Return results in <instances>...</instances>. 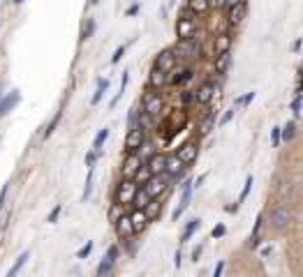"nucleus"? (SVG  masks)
<instances>
[{"mask_svg": "<svg viewBox=\"0 0 303 277\" xmlns=\"http://www.w3.org/2000/svg\"><path fill=\"white\" fill-rule=\"evenodd\" d=\"M197 155H199V146H197L194 141L183 143V146L176 150V157L181 159V162L185 164V167H187V164H192L194 159H197Z\"/></svg>", "mask_w": 303, "mask_h": 277, "instance_id": "1a4fd4ad", "label": "nucleus"}, {"mask_svg": "<svg viewBox=\"0 0 303 277\" xmlns=\"http://www.w3.org/2000/svg\"><path fill=\"white\" fill-rule=\"evenodd\" d=\"M215 92H218V88H215V83H211V81H204L201 86L194 90V102H199V104H209L211 99L215 97Z\"/></svg>", "mask_w": 303, "mask_h": 277, "instance_id": "9b49d317", "label": "nucleus"}, {"mask_svg": "<svg viewBox=\"0 0 303 277\" xmlns=\"http://www.w3.org/2000/svg\"><path fill=\"white\" fill-rule=\"evenodd\" d=\"M194 33H197V21L192 19L190 12H183L181 19L176 21V35L178 39H194Z\"/></svg>", "mask_w": 303, "mask_h": 277, "instance_id": "20e7f679", "label": "nucleus"}, {"mask_svg": "<svg viewBox=\"0 0 303 277\" xmlns=\"http://www.w3.org/2000/svg\"><path fill=\"white\" fill-rule=\"evenodd\" d=\"M209 7V0H187V12L190 14H206Z\"/></svg>", "mask_w": 303, "mask_h": 277, "instance_id": "4be33fe9", "label": "nucleus"}, {"mask_svg": "<svg viewBox=\"0 0 303 277\" xmlns=\"http://www.w3.org/2000/svg\"><path fill=\"white\" fill-rule=\"evenodd\" d=\"M153 67H155V70H160V72H165V74L174 72V67H176V53H174V49L160 51V53L155 56Z\"/></svg>", "mask_w": 303, "mask_h": 277, "instance_id": "423d86ee", "label": "nucleus"}, {"mask_svg": "<svg viewBox=\"0 0 303 277\" xmlns=\"http://www.w3.org/2000/svg\"><path fill=\"white\" fill-rule=\"evenodd\" d=\"M116 256H118V247H116V245H111L109 250H107V259H109V261H116Z\"/></svg>", "mask_w": 303, "mask_h": 277, "instance_id": "c03bdc74", "label": "nucleus"}, {"mask_svg": "<svg viewBox=\"0 0 303 277\" xmlns=\"http://www.w3.org/2000/svg\"><path fill=\"white\" fill-rule=\"evenodd\" d=\"M209 7H215V10H218V7H225V0H209Z\"/></svg>", "mask_w": 303, "mask_h": 277, "instance_id": "de8ad7c7", "label": "nucleus"}, {"mask_svg": "<svg viewBox=\"0 0 303 277\" xmlns=\"http://www.w3.org/2000/svg\"><path fill=\"white\" fill-rule=\"evenodd\" d=\"M107 88H109V81H107V79H99V83H97V90H95V95H93V97H90V104H93V106L99 102V99H102V95H105V90H107Z\"/></svg>", "mask_w": 303, "mask_h": 277, "instance_id": "c85d7f7f", "label": "nucleus"}, {"mask_svg": "<svg viewBox=\"0 0 303 277\" xmlns=\"http://www.w3.org/2000/svg\"><path fill=\"white\" fill-rule=\"evenodd\" d=\"M134 185H137V187H139V185H141V187H143V185H146V183H148V180H150V171H148V167H146V164H141V167H139V171H137V174H134Z\"/></svg>", "mask_w": 303, "mask_h": 277, "instance_id": "393cba45", "label": "nucleus"}, {"mask_svg": "<svg viewBox=\"0 0 303 277\" xmlns=\"http://www.w3.org/2000/svg\"><path fill=\"white\" fill-rule=\"evenodd\" d=\"M301 81H303V76H301ZM301 88H303V86H301Z\"/></svg>", "mask_w": 303, "mask_h": 277, "instance_id": "052dcab7", "label": "nucleus"}, {"mask_svg": "<svg viewBox=\"0 0 303 277\" xmlns=\"http://www.w3.org/2000/svg\"><path fill=\"white\" fill-rule=\"evenodd\" d=\"M234 114H236V106H232V109H229L225 116H222V118H220V125H227V123L234 118Z\"/></svg>", "mask_w": 303, "mask_h": 277, "instance_id": "ea45409f", "label": "nucleus"}, {"mask_svg": "<svg viewBox=\"0 0 303 277\" xmlns=\"http://www.w3.org/2000/svg\"><path fill=\"white\" fill-rule=\"evenodd\" d=\"M5 194H7V187H3V192H0V208H3V203H5Z\"/></svg>", "mask_w": 303, "mask_h": 277, "instance_id": "5fc2aeb1", "label": "nucleus"}, {"mask_svg": "<svg viewBox=\"0 0 303 277\" xmlns=\"http://www.w3.org/2000/svg\"><path fill=\"white\" fill-rule=\"evenodd\" d=\"M137 12H139V5H132V7H127V12H125V14H127V17H134Z\"/></svg>", "mask_w": 303, "mask_h": 277, "instance_id": "3c124183", "label": "nucleus"}, {"mask_svg": "<svg viewBox=\"0 0 303 277\" xmlns=\"http://www.w3.org/2000/svg\"><path fill=\"white\" fill-rule=\"evenodd\" d=\"M229 63H232V56L229 53L215 56V70H218V74H225L227 67H229Z\"/></svg>", "mask_w": 303, "mask_h": 277, "instance_id": "a878e982", "label": "nucleus"}, {"mask_svg": "<svg viewBox=\"0 0 303 277\" xmlns=\"http://www.w3.org/2000/svg\"><path fill=\"white\" fill-rule=\"evenodd\" d=\"M250 187H252V176L245 178V185H243V192H241V201H245V196L250 194Z\"/></svg>", "mask_w": 303, "mask_h": 277, "instance_id": "4c0bfd02", "label": "nucleus"}, {"mask_svg": "<svg viewBox=\"0 0 303 277\" xmlns=\"http://www.w3.org/2000/svg\"><path fill=\"white\" fill-rule=\"evenodd\" d=\"M192 180H187L185 185H183V196H181V203H178V208L174 210V219H178L183 215V210H185L187 206H190V199H192Z\"/></svg>", "mask_w": 303, "mask_h": 277, "instance_id": "dca6fc26", "label": "nucleus"}, {"mask_svg": "<svg viewBox=\"0 0 303 277\" xmlns=\"http://www.w3.org/2000/svg\"><path fill=\"white\" fill-rule=\"evenodd\" d=\"M213 123H215V114H209L204 120H201V125H199V132H201V134H209V132L213 130Z\"/></svg>", "mask_w": 303, "mask_h": 277, "instance_id": "7c9ffc66", "label": "nucleus"}, {"mask_svg": "<svg viewBox=\"0 0 303 277\" xmlns=\"http://www.w3.org/2000/svg\"><path fill=\"white\" fill-rule=\"evenodd\" d=\"M269 219H271V227L276 229V231H285L289 224H292L294 219V212L289 210L287 206H282V203H278L273 210L269 212Z\"/></svg>", "mask_w": 303, "mask_h": 277, "instance_id": "f257e3e1", "label": "nucleus"}, {"mask_svg": "<svg viewBox=\"0 0 303 277\" xmlns=\"http://www.w3.org/2000/svg\"><path fill=\"white\" fill-rule=\"evenodd\" d=\"M292 109L298 114V109H301V97H296V99H294V102H292Z\"/></svg>", "mask_w": 303, "mask_h": 277, "instance_id": "864d4df0", "label": "nucleus"}, {"mask_svg": "<svg viewBox=\"0 0 303 277\" xmlns=\"http://www.w3.org/2000/svg\"><path fill=\"white\" fill-rule=\"evenodd\" d=\"M123 53H125V44H123V46H118V49H116V53L111 56V63H114V65H116L118 60L123 58Z\"/></svg>", "mask_w": 303, "mask_h": 277, "instance_id": "79ce46f5", "label": "nucleus"}, {"mask_svg": "<svg viewBox=\"0 0 303 277\" xmlns=\"http://www.w3.org/2000/svg\"><path fill=\"white\" fill-rule=\"evenodd\" d=\"M197 229H199V219H190V222H187V227L183 229V234H181V243H187V240H190V236H192Z\"/></svg>", "mask_w": 303, "mask_h": 277, "instance_id": "bb28decb", "label": "nucleus"}, {"mask_svg": "<svg viewBox=\"0 0 303 277\" xmlns=\"http://www.w3.org/2000/svg\"><path fill=\"white\" fill-rule=\"evenodd\" d=\"M167 76L169 74H165V72H160V70H150V76H148V83H150V88H162V86H167Z\"/></svg>", "mask_w": 303, "mask_h": 277, "instance_id": "412c9836", "label": "nucleus"}, {"mask_svg": "<svg viewBox=\"0 0 303 277\" xmlns=\"http://www.w3.org/2000/svg\"><path fill=\"white\" fill-rule=\"evenodd\" d=\"M116 234L121 240H127L134 236V229H132V222H130V215H121L116 217Z\"/></svg>", "mask_w": 303, "mask_h": 277, "instance_id": "f8f14e48", "label": "nucleus"}, {"mask_svg": "<svg viewBox=\"0 0 303 277\" xmlns=\"http://www.w3.org/2000/svg\"><path fill=\"white\" fill-rule=\"evenodd\" d=\"M160 210H162V203H158L155 199L146 208H143V212H146V217H148V219H155L158 215H160Z\"/></svg>", "mask_w": 303, "mask_h": 277, "instance_id": "cd10ccee", "label": "nucleus"}, {"mask_svg": "<svg viewBox=\"0 0 303 277\" xmlns=\"http://www.w3.org/2000/svg\"><path fill=\"white\" fill-rule=\"evenodd\" d=\"M232 35L229 33H220L218 37H215V42H213V51H215V56H222V53H229V49H232Z\"/></svg>", "mask_w": 303, "mask_h": 277, "instance_id": "f3484780", "label": "nucleus"}, {"mask_svg": "<svg viewBox=\"0 0 303 277\" xmlns=\"http://www.w3.org/2000/svg\"><path fill=\"white\" fill-rule=\"evenodd\" d=\"M90 250H93V243H86V245H83V247H81V250H79V259H86V256H88L90 254Z\"/></svg>", "mask_w": 303, "mask_h": 277, "instance_id": "58836bf2", "label": "nucleus"}, {"mask_svg": "<svg viewBox=\"0 0 303 277\" xmlns=\"http://www.w3.org/2000/svg\"><path fill=\"white\" fill-rule=\"evenodd\" d=\"M90 190H93V169H88V176H86V187H83V201H88Z\"/></svg>", "mask_w": 303, "mask_h": 277, "instance_id": "72a5a7b5", "label": "nucleus"}, {"mask_svg": "<svg viewBox=\"0 0 303 277\" xmlns=\"http://www.w3.org/2000/svg\"><path fill=\"white\" fill-rule=\"evenodd\" d=\"M0 97H3V86H0Z\"/></svg>", "mask_w": 303, "mask_h": 277, "instance_id": "bf43d9fd", "label": "nucleus"}, {"mask_svg": "<svg viewBox=\"0 0 303 277\" xmlns=\"http://www.w3.org/2000/svg\"><path fill=\"white\" fill-rule=\"evenodd\" d=\"M199 256H201V245H197V247L192 250V261H197Z\"/></svg>", "mask_w": 303, "mask_h": 277, "instance_id": "8fccbe9b", "label": "nucleus"}, {"mask_svg": "<svg viewBox=\"0 0 303 277\" xmlns=\"http://www.w3.org/2000/svg\"><path fill=\"white\" fill-rule=\"evenodd\" d=\"M181 99H183V104H192L194 102V90H185L181 95Z\"/></svg>", "mask_w": 303, "mask_h": 277, "instance_id": "a19ab883", "label": "nucleus"}, {"mask_svg": "<svg viewBox=\"0 0 303 277\" xmlns=\"http://www.w3.org/2000/svg\"><path fill=\"white\" fill-rule=\"evenodd\" d=\"M169 176L162 174V176H150V180L146 185H143V190H146V194L150 196V199H158L160 194H165L167 187H169Z\"/></svg>", "mask_w": 303, "mask_h": 277, "instance_id": "39448f33", "label": "nucleus"}, {"mask_svg": "<svg viewBox=\"0 0 303 277\" xmlns=\"http://www.w3.org/2000/svg\"><path fill=\"white\" fill-rule=\"evenodd\" d=\"M90 3H93V5H97V3H99V0H90Z\"/></svg>", "mask_w": 303, "mask_h": 277, "instance_id": "4d7b16f0", "label": "nucleus"}, {"mask_svg": "<svg viewBox=\"0 0 303 277\" xmlns=\"http://www.w3.org/2000/svg\"><path fill=\"white\" fill-rule=\"evenodd\" d=\"M130 222H132L134 234H141V231L146 229V224H148L150 219L146 217V212H143V210H137V208H134V210L130 212Z\"/></svg>", "mask_w": 303, "mask_h": 277, "instance_id": "aec40b11", "label": "nucleus"}, {"mask_svg": "<svg viewBox=\"0 0 303 277\" xmlns=\"http://www.w3.org/2000/svg\"><path fill=\"white\" fill-rule=\"evenodd\" d=\"M183 171H185V164H183L181 159L176 157V155H171V157H167L165 174L169 176V178H178V176H183Z\"/></svg>", "mask_w": 303, "mask_h": 277, "instance_id": "a211bd4d", "label": "nucleus"}, {"mask_svg": "<svg viewBox=\"0 0 303 277\" xmlns=\"http://www.w3.org/2000/svg\"><path fill=\"white\" fill-rule=\"evenodd\" d=\"M192 76H194V72L190 70V67H183V70H176L171 76H167V83H171V86H181V83L190 81Z\"/></svg>", "mask_w": 303, "mask_h": 277, "instance_id": "6ab92c4d", "label": "nucleus"}, {"mask_svg": "<svg viewBox=\"0 0 303 277\" xmlns=\"http://www.w3.org/2000/svg\"><path fill=\"white\" fill-rule=\"evenodd\" d=\"M14 3H17V5H21V3H23V0H14Z\"/></svg>", "mask_w": 303, "mask_h": 277, "instance_id": "13d9d810", "label": "nucleus"}, {"mask_svg": "<svg viewBox=\"0 0 303 277\" xmlns=\"http://www.w3.org/2000/svg\"><path fill=\"white\" fill-rule=\"evenodd\" d=\"M294 134H296V125H294V123H287L285 127H280V136L285 141H292Z\"/></svg>", "mask_w": 303, "mask_h": 277, "instance_id": "c756f323", "label": "nucleus"}, {"mask_svg": "<svg viewBox=\"0 0 303 277\" xmlns=\"http://www.w3.org/2000/svg\"><path fill=\"white\" fill-rule=\"evenodd\" d=\"M162 109H165V99H162L160 92H146L141 99V114L148 116V118H155L160 116Z\"/></svg>", "mask_w": 303, "mask_h": 277, "instance_id": "f03ea898", "label": "nucleus"}, {"mask_svg": "<svg viewBox=\"0 0 303 277\" xmlns=\"http://www.w3.org/2000/svg\"><path fill=\"white\" fill-rule=\"evenodd\" d=\"M143 141H146V132L141 127H130L125 136V150L127 152H139L143 148Z\"/></svg>", "mask_w": 303, "mask_h": 277, "instance_id": "0eeeda50", "label": "nucleus"}, {"mask_svg": "<svg viewBox=\"0 0 303 277\" xmlns=\"http://www.w3.org/2000/svg\"><path fill=\"white\" fill-rule=\"evenodd\" d=\"M271 136H273V146H278V143H280V127H273Z\"/></svg>", "mask_w": 303, "mask_h": 277, "instance_id": "49530a36", "label": "nucleus"}, {"mask_svg": "<svg viewBox=\"0 0 303 277\" xmlns=\"http://www.w3.org/2000/svg\"><path fill=\"white\" fill-rule=\"evenodd\" d=\"M19 97H21V95H19L17 90H12V92H7V95H3V97H0V118H3V116H7L12 109H14V106H17Z\"/></svg>", "mask_w": 303, "mask_h": 277, "instance_id": "2eb2a0df", "label": "nucleus"}, {"mask_svg": "<svg viewBox=\"0 0 303 277\" xmlns=\"http://www.w3.org/2000/svg\"><path fill=\"white\" fill-rule=\"evenodd\" d=\"M95 28H97V26H95V19H88V23L83 26V33H81V39H83V42H86V39H88L90 35L95 33Z\"/></svg>", "mask_w": 303, "mask_h": 277, "instance_id": "c9c22d12", "label": "nucleus"}, {"mask_svg": "<svg viewBox=\"0 0 303 277\" xmlns=\"http://www.w3.org/2000/svg\"><path fill=\"white\" fill-rule=\"evenodd\" d=\"M61 212H63V206H61V203H58V206H54V210L49 212V217H46V222H51V224H54L56 219H58V215H61Z\"/></svg>", "mask_w": 303, "mask_h": 277, "instance_id": "e433bc0d", "label": "nucleus"}, {"mask_svg": "<svg viewBox=\"0 0 303 277\" xmlns=\"http://www.w3.org/2000/svg\"><path fill=\"white\" fill-rule=\"evenodd\" d=\"M255 99V92H248V95H245V97H243V102L241 104H250Z\"/></svg>", "mask_w": 303, "mask_h": 277, "instance_id": "603ef678", "label": "nucleus"}, {"mask_svg": "<svg viewBox=\"0 0 303 277\" xmlns=\"http://www.w3.org/2000/svg\"><path fill=\"white\" fill-rule=\"evenodd\" d=\"M150 201H153V199H150V196L146 194V190H143V187H139L137 194H134V199H132V206L137 208V210H143V208L148 206Z\"/></svg>", "mask_w": 303, "mask_h": 277, "instance_id": "5701e85b", "label": "nucleus"}, {"mask_svg": "<svg viewBox=\"0 0 303 277\" xmlns=\"http://www.w3.org/2000/svg\"><path fill=\"white\" fill-rule=\"evenodd\" d=\"M146 167H148L150 176H162V174H165V167H167V155H162V152H155L153 157L146 162Z\"/></svg>", "mask_w": 303, "mask_h": 277, "instance_id": "4468645a", "label": "nucleus"}, {"mask_svg": "<svg viewBox=\"0 0 303 277\" xmlns=\"http://www.w3.org/2000/svg\"><path fill=\"white\" fill-rule=\"evenodd\" d=\"M238 3H243V0H225L227 7H234V5H238Z\"/></svg>", "mask_w": 303, "mask_h": 277, "instance_id": "6e6d98bb", "label": "nucleus"}, {"mask_svg": "<svg viewBox=\"0 0 303 277\" xmlns=\"http://www.w3.org/2000/svg\"><path fill=\"white\" fill-rule=\"evenodd\" d=\"M139 167H141V159H139V155L137 152H127V157H125V162H123V178H127V180H132L134 178V174L139 171Z\"/></svg>", "mask_w": 303, "mask_h": 277, "instance_id": "9d476101", "label": "nucleus"}, {"mask_svg": "<svg viewBox=\"0 0 303 277\" xmlns=\"http://www.w3.org/2000/svg\"><path fill=\"white\" fill-rule=\"evenodd\" d=\"M127 79H130V76H127V72H123V76H121V90H118V95H116V97L111 99V104H109L111 109H114V106H116V104H118V99L123 97V92H125V86H127Z\"/></svg>", "mask_w": 303, "mask_h": 277, "instance_id": "473e14b6", "label": "nucleus"}, {"mask_svg": "<svg viewBox=\"0 0 303 277\" xmlns=\"http://www.w3.org/2000/svg\"><path fill=\"white\" fill-rule=\"evenodd\" d=\"M107 136H109V130H99L97 132V136H95V141H93V148H95V152H99V148L105 146V141H107Z\"/></svg>", "mask_w": 303, "mask_h": 277, "instance_id": "2f4dec72", "label": "nucleus"}, {"mask_svg": "<svg viewBox=\"0 0 303 277\" xmlns=\"http://www.w3.org/2000/svg\"><path fill=\"white\" fill-rule=\"evenodd\" d=\"M174 53H176V58L178 56H183V58H199V44L194 39H178Z\"/></svg>", "mask_w": 303, "mask_h": 277, "instance_id": "6e6552de", "label": "nucleus"}, {"mask_svg": "<svg viewBox=\"0 0 303 277\" xmlns=\"http://www.w3.org/2000/svg\"><path fill=\"white\" fill-rule=\"evenodd\" d=\"M61 118H63V114H61V111H58V114H56L54 118H51V123H49V125H46L44 136H51V134H54V130H56V127H58V123H61Z\"/></svg>", "mask_w": 303, "mask_h": 277, "instance_id": "f704fd0d", "label": "nucleus"}, {"mask_svg": "<svg viewBox=\"0 0 303 277\" xmlns=\"http://www.w3.org/2000/svg\"><path fill=\"white\" fill-rule=\"evenodd\" d=\"M137 185H134V180H127V178H123L121 183H118V187H116V194H114V199H116V206H132V199H134V194H137Z\"/></svg>", "mask_w": 303, "mask_h": 277, "instance_id": "7ed1b4c3", "label": "nucleus"}, {"mask_svg": "<svg viewBox=\"0 0 303 277\" xmlns=\"http://www.w3.org/2000/svg\"><path fill=\"white\" fill-rule=\"evenodd\" d=\"M245 14H248V3L243 0V3H238V5L229 7V14H227V21H229V26H238V23L245 19Z\"/></svg>", "mask_w": 303, "mask_h": 277, "instance_id": "ddd939ff", "label": "nucleus"}, {"mask_svg": "<svg viewBox=\"0 0 303 277\" xmlns=\"http://www.w3.org/2000/svg\"><path fill=\"white\" fill-rule=\"evenodd\" d=\"M211 236H213V238H222V236H225V227H222V224H218V227L211 231Z\"/></svg>", "mask_w": 303, "mask_h": 277, "instance_id": "a18cd8bd", "label": "nucleus"}, {"mask_svg": "<svg viewBox=\"0 0 303 277\" xmlns=\"http://www.w3.org/2000/svg\"><path fill=\"white\" fill-rule=\"evenodd\" d=\"M95 159H97V152H95V150H90L88 155H86V167H88V169H93Z\"/></svg>", "mask_w": 303, "mask_h": 277, "instance_id": "37998d69", "label": "nucleus"}, {"mask_svg": "<svg viewBox=\"0 0 303 277\" xmlns=\"http://www.w3.org/2000/svg\"><path fill=\"white\" fill-rule=\"evenodd\" d=\"M222 270H225V263H222V261H220V263H218V266H215V272H213V277H220V275H222Z\"/></svg>", "mask_w": 303, "mask_h": 277, "instance_id": "09e8293b", "label": "nucleus"}, {"mask_svg": "<svg viewBox=\"0 0 303 277\" xmlns=\"http://www.w3.org/2000/svg\"><path fill=\"white\" fill-rule=\"evenodd\" d=\"M28 256H30V252H21V256H19V259L14 261V266L10 268V272H7V277H17L19 272H21V268L28 263Z\"/></svg>", "mask_w": 303, "mask_h": 277, "instance_id": "b1692460", "label": "nucleus"}]
</instances>
